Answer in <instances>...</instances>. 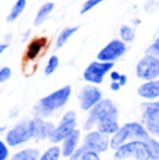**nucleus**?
<instances>
[{
    "mask_svg": "<svg viewBox=\"0 0 159 160\" xmlns=\"http://www.w3.org/2000/svg\"><path fill=\"white\" fill-rule=\"evenodd\" d=\"M120 75H121V74H119L117 71H113V72L110 74L112 81H113V82H119V79H120Z\"/></svg>",
    "mask_w": 159,
    "mask_h": 160,
    "instance_id": "obj_33",
    "label": "nucleus"
},
{
    "mask_svg": "<svg viewBox=\"0 0 159 160\" xmlns=\"http://www.w3.org/2000/svg\"><path fill=\"white\" fill-rule=\"evenodd\" d=\"M126 82H127V77L126 75H120V79H119V84H120V87L126 85Z\"/></svg>",
    "mask_w": 159,
    "mask_h": 160,
    "instance_id": "obj_34",
    "label": "nucleus"
},
{
    "mask_svg": "<svg viewBox=\"0 0 159 160\" xmlns=\"http://www.w3.org/2000/svg\"><path fill=\"white\" fill-rule=\"evenodd\" d=\"M117 114L119 113H115V114H110V116H106L105 118L99 120L98 121V131L102 132L105 135H109V134H113L115 135L116 132L119 131V124H117Z\"/></svg>",
    "mask_w": 159,
    "mask_h": 160,
    "instance_id": "obj_13",
    "label": "nucleus"
},
{
    "mask_svg": "<svg viewBox=\"0 0 159 160\" xmlns=\"http://www.w3.org/2000/svg\"><path fill=\"white\" fill-rule=\"evenodd\" d=\"M126 53V45L121 41H112L110 43H108L102 50L98 53V61L102 63H113L115 60H117L119 57H121Z\"/></svg>",
    "mask_w": 159,
    "mask_h": 160,
    "instance_id": "obj_10",
    "label": "nucleus"
},
{
    "mask_svg": "<svg viewBox=\"0 0 159 160\" xmlns=\"http://www.w3.org/2000/svg\"><path fill=\"white\" fill-rule=\"evenodd\" d=\"M25 4H27V0H17L16 4H14L13 8H11L10 14H8L7 18H6V21H7V22H13L14 20H17V18L21 15V13H23V10L25 8Z\"/></svg>",
    "mask_w": 159,
    "mask_h": 160,
    "instance_id": "obj_19",
    "label": "nucleus"
},
{
    "mask_svg": "<svg viewBox=\"0 0 159 160\" xmlns=\"http://www.w3.org/2000/svg\"><path fill=\"white\" fill-rule=\"evenodd\" d=\"M128 158H133L136 160H151L148 149H146V143L144 141H131L120 146L115 153L116 160H124Z\"/></svg>",
    "mask_w": 159,
    "mask_h": 160,
    "instance_id": "obj_3",
    "label": "nucleus"
},
{
    "mask_svg": "<svg viewBox=\"0 0 159 160\" xmlns=\"http://www.w3.org/2000/svg\"><path fill=\"white\" fill-rule=\"evenodd\" d=\"M10 77H11V70L8 68V67H3V68L0 70V82L7 81Z\"/></svg>",
    "mask_w": 159,
    "mask_h": 160,
    "instance_id": "obj_30",
    "label": "nucleus"
},
{
    "mask_svg": "<svg viewBox=\"0 0 159 160\" xmlns=\"http://www.w3.org/2000/svg\"><path fill=\"white\" fill-rule=\"evenodd\" d=\"M102 2H105V0H87V2L82 4V8H81V11H80V13L85 14L87 11H90L91 8H94L95 6H98L99 3H102Z\"/></svg>",
    "mask_w": 159,
    "mask_h": 160,
    "instance_id": "obj_27",
    "label": "nucleus"
},
{
    "mask_svg": "<svg viewBox=\"0 0 159 160\" xmlns=\"http://www.w3.org/2000/svg\"><path fill=\"white\" fill-rule=\"evenodd\" d=\"M119 32H120V38H121L123 42H133L134 38H136V32H134V29L128 25H123Z\"/></svg>",
    "mask_w": 159,
    "mask_h": 160,
    "instance_id": "obj_24",
    "label": "nucleus"
},
{
    "mask_svg": "<svg viewBox=\"0 0 159 160\" xmlns=\"http://www.w3.org/2000/svg\"><path fill=\"white\" fill-rule=\"evenodd\" d=\"M78 99H80V106H81L82 110L88 112L91 110L94 106H96L98 103L102 100V92L99 91L96 87H84L81 89L78 95Z\"/></svg>",
    "mask_w": 159,
    "mask_h": 160,
    "instance_id": "obj_11",
    "label": "nucleus"
},
{
    "mask_svg": "<svg viewBox=\"0 0 159 160\" xmlns=\"http://www.w3.org/2000/svg\"><path fill=\"white\" fill-rule=\"evenodd\" d=\"M146 149L149 153V159L151 160H159V142L155 141L154 138H149L146 141Z\"/></svg>",
    "mask_w": 159,
    "mask_h": 160,
    "instance_id": "obj_22",
    "label": "nucleus"
},
{
    "mask_svg": "<svg viewBox=\"0 0 159 160\" xmlns=\"http://www.w3.org/2000/svg\"><path fill=\"white\" fill-rule=\"evenodd\" d=\"M8 156V149L7 146L4 145V142H2L0 141V160H6Z\"/></svg>",
    "mask_w": 159,
    "mask_h": 160,
    "instance_id": "obj_31",
    "label": "nucleus"
},
{
    "mask_svg": "<svg viewBox=\"0 0 159 160\" xmlns=\"http://www.w3.org/2000/svg\"><path fill=\"white\" fill-rule=\"evenodd\" d=\"M110 88H112V91H119V89H120V84H119V82H112Z\"/></svg>",
    "mask_w": 159,
    "mask_h": 160,
    "instance_id": "obj_35",
    "label": "nucleus"
},
{
    "mask_svg": "<svg viewBox=\"0 0 159 160\" xmlns=\"http://www.w3.org/2000/svg\"><path fill=\"white\" fill-rule=\"evenodd\" d=\"M113 68V63H102V61H94L87 67L84 71V79L91 84H100L103 77Z\"/></svg>",
    "mask_w": 159,
    "mask_h": 160,
    "instance_id": "obj_9",
    "label": "nucleus"
},
{
    "mask_svg": "<svg viewBox=\"0 0 159 160\" xmlns=\"http://www.w3.org/2000/svg\"><path fill=\"white\" fill-rule=\"evenodd\" d=\"M4 130H6V128H4V127H0V134H2V132H3V131H4Z\"/></svg>",
    "mask_w": 159,
    "mask_h": 160,
    "instance_id": "obj_37",
    "label": "nucleus"
},
{
    "mask_svg": "<svg viewBox=\"0 0 159 160\" xmlns=\"http://www.w3.org/2000/svg\"><path fill=\"white\" fill-rule=\"evenodd\" d=\"M31 121H32V134H33V138H36V139L49 138L52 134V131L54 130L52 122L44 121V120L39 118V117L35 120H31Z\"/></svg>",
    "mask_w": 159,
    "mask_h": 160,
    "instance_id": "obj_12",
    "label": "nucleus"
},
{
    "mask_svg": "<svg viewBox=\"0 0 159 160\" xmlns=\"http://www.w3.org/2000/svg\"><path fill=\"white\" fill-rule=\"evenodd\" d=\"M149 138L151 137H149L148 131L145 130V127L142 124H140V122H128L121 128H119V131L112 137L110 148L117 150L120 146L127 143V141H144V142H146Z\"/></svg>",
    "mask_w": 159,
    "mask_h": 160,
    "instance_id": "obj_1",
    "label": "nucleus"
},
{
    "mask_svg": "<svg viewBox=\"0 0 159 160\" xmlns=\"http://www.w3.org/2000/svg\"><path fill=\"white\" fill-rule=\"evenodd\" d=\"M142 109H144L142 117L159 114V100H156V102H149V103H142Z\"/></svg>",
    "mask_w": 159,
    "mask_h": 160,
    "instance_id": "obj_23",
    "label": "nucleus"
},
{
    "mask_svg": "<svg viewBox=\"0 0 159 160\" xmlns=\"http://www.w3.org/2000/svg\"><path fill=\"white\" fill-rule=\"evenodd\" d=\"M137 77L141 79L155 81V78L159 77V58L154 56H145L138 61L136 68Z\"/></svg>",
    "mask_w": 159,
    "mask_h": 160,
    "instance_id": "obj_7",
    "label": "nucleus"
},
{
    "mask_svg": "<svg viewBox=\"0 0 159 160\" xmlns=\"http://www.w3.org/2000/svg\"><path fill=\"white\" fill-rule=\"evenodd\" d=\"M142 122L145 124V130L148 134L159 135V114L142 117Z\"/></svg>",
    "mask_w": 159,
    "mask_h": 160,
    "instance_id": "obj_17",
    "label": "nucleus"
},
{
    "mask_svg": "<svg viewBox=\"0 0 159 160\" xmlns=\"http://www.w3.org/2000/svg\"><path fill=\"white\" fill-rule=\"evenodd\" d=\"M146 56H154V57L159 58V38L146 49Z\"/></svg>",
    "mask_w": 159,
    "mask_h": 160,
    "instance_id": "obj_28",
    "label": "nucleus"
},
{
    "mask_svg": "<svg viewBox=\"0 0 159 160\" xmlns=\"http://www.w3.org/2000/svg\"><path fill=\"white\" fill-rule=\"evenodd\" d=\"M57 66H59V57L52 56L50 58H49V61H48L46 68H45V74H46V75H50L52 72H54V70L57 68Z\"/></svg>",
    "mask_w": 159,
    "mask_h": 160,
    "instance_id": "obj_26",
    "label": "nucleus"
},
{
    "mask_svg": "<svg viewBox=\"0 0 159 160\" xmlns=\"http://www.w3.org/2000/svg\"><path fill=\"white\" fill-rule=\"evenodd\" d=\"M7 43H0V54H2L3 53V52H4L6 50V49H7Z\"/></svg>",
    "mask_w": 159,
    "mask_h": 160,
    "instance_id": "obj_36",
    "label": "nucleus"
},
{
    "mask_svg": "<svg viewBox=\"0 0 159 160\" xmlns=\"http://www.w3.org/2000/svg\"><path fill=\"white\" fill-rule=\"evenodd\" d=\"M53 8H54V4H53V3H46V4L42 6V7L38 10V14H36L35 25H41V24L44 22V21L49 17V14L53 11Z\"/></svg>",
    "mask_w": 159,
    "mask_h": 160,
    "instance_id": "obj_18",
    "label": "nucleus"
},
{
    "mask_svg": "<svg viewBox=\"0 0 159 160\" xmlns=\"http://www.w3.org/2000/svg\"><path fill=\"white\" fill-rule=\"evenodd\" d=\"M117 113V107L113 104L112 100L105 99V100H100L96 106H94L92 109L90 110V116H88V120L85 122V130H91L95 124H98V121L102 118H105L106 116H110Z\"/></svg>",
    "mask_w": 159,
    "mask_h": 160,
    "instance_id": "obj_6",
    "label": "nucleus"
},
{
    "mask_svg": "<svg viewBox=\"0 0 159 160\" xmlns=\"http://www.w3.org/2000/svg\"><path fill=\"white\" fill-rule=\"evenodd\" d=\"M59 158H60V148L52 146L39 158V160H59Z\"/></svg>",
    "mask_w": 159,
    "mask_h": 160,
    "instance_id": "obj_25",
    "label": "nucleus"
},
{
    "mask_svg": "<svg viewBox=\"0 0 159 160\" xmlns=\"http://www.w3.org/2000/svg\"><path fill=\"white\" fill-rule=\"evenodd\" d=\"M70 95H71V87L66 85L59 91L53 92V93L48 95L46 98L41 100L35 107V114L39 117H46L52 114V112L56 109H60L62 106L67 103Z\"/></svg>",
    "mask_w": 159,
    "mask_h": 160,
    "instance_id": "obj_2",
    "label": "nucleus"
},
{
    "mask_svg": "<svg viewBox=\"0 0 159 160\" xmlns=\"http://www.w3.org/2000/svg\"><path fill=\"white\" fill-rule=\"evenodd\" d=\"M46 45V38H35L31 41V43L28 45L25 52V60H33L39 56V53L42 52V49Z\"/></svg>",
    "mask_w": 159,
    "mask_h": 160,
    "instance_id": "obj_16",
    "label": "nucleus"
},
{
    "mask_svg": "<svg viewBox=\"0 0 159 160\" xmlns=\"http://www.w3.org/2000/svg\"><path fill=\"white\" fill-rule=\"evenodd\" d=\"M110 146V141H109L108 135L102 134L99 131H92L85 137L84 139V148L85 150H91V152L102 153L105 150H108V148Z\"/></svg>",
    "mask_w": 159,
    "mask_h": 160,
    "instance_id": "obj_8",
    "label": "nucleus"
},
{
    "mask_svg": "<svg viewBox=\"0 0 159 160\" xmlns=\"http://www.w3.org/2000/svg\"><path fill=\"white\" fill-rule=\"evenodd\" d=\"M80 160H100V159H99V155H98L96 152L87 150V152H84V155L81 156V159Z\"/></svg>",
    "mask_w": 159,
    "mask_h": 160,
    "instance_id": "obj_29",
    "label": "nucleus"
},
{
    "mask_svg": "<svg viewBox=\"0 0 159 160\" xmlns=\"http://www.w3.org/2000/svg\"><path fill=\"white\" fill-rule=\"evenodd\" d=\"M138 95L144 99H155L159 96V81H148L138 88Z\"/></svg>",
    "mask_w": 159,
    "mask_h": 160,
    "instance_id": "obj_14",
    "label": "nucleus"
},
{
    "mask_svg": "<svg viewBox=\"0 0 159 160\" xmlns=\"http://www.w3.org/2000/svg\"><path fill=\"white\" fill-rule=\"evenodd\" d=\"M80 139V131H73L69 137L64 139L63 142V149H62V155L64 158H70L73 153L77 150V143Z\"/></svg>",
    "mask_w": 159,
    "mask_h": 160,
    "instance_id": "obj_15",
    "label": "nucleus"
},
{
    "mask_svg": "<svg viewBox=\"0 0 159 160\" xmlns=\"http://www.w3.org/2000/svg\"><path fill=\"white\" fill-rule=\"evenodd\" d=\"M84 152H87V150H85L82 146H81V148H78V149L75 150V152L73 153L71 156H70V160H80V159H81V156L84 155Z\"/></svg>",
    "mask_w": 159,
    "mask_h": 160,
    "instance_id": "obj_32",
    "label": "nucleus"
},
{
    "mask_svg": "<svg viewBox=\"0 0 159 160\" xmlns=\"http://www.w3.org/2000/svg\"><path fill=\"white\" fill-rule=\"evenodd\" d=\"M77 31H78V27H67V28H64L62 32H60L59 38H57L56 46L57 48H62V46L70 39V36H71L74 32H77Z\"/></svg>",
    "mask_w": 159,
    "mask_h": 160,
    "instance_id": "obj_21",
    "label": "nucleus"
},
{
    "mask_svg": "<svg viewBox=\"0 0 159 160\" xmlns=\"http://www.w3.org/2000/svg\"><path fill=\"white\" fill-rule=\"evenodd\" d=\"M75 124H77V116H75L74 112H67L66 114L63 116L60 124L52 131L49 139L53 143L62 142L64 141L73 131H75Z\"/></svg>",
    "mask_w": 159,
    "mask_h": 160,
    "instance_id": "obj_5",
    "label": "nucleus"
},
{
    "mask_svg": "<svg viewBox=\"0 0 159 160\" xmlns=\"http://www.w3.org/2000/svg\"><path fill=\"white\" fill-rule=\"evenodd\" d=\"M11 160H39V152L36 149H24L16 153Z\"/></svg>",
    "mask_w": 159,
    "mask_h": 160,
    "instance_id": "obj_20",
    "label": "nucleus"
},
{
    "mask_svg": "<svg viewBox=\"0 0 159 160\" xmlns=\"http://www.w3.org/2000/svg\"><path fill=\"white\" fill-rule=\"evenodd\" d=\"M33 138L32 134V121L31 120H24L18 122L13 130H10L6 135V142L10 146H17L20 143L27 142L28 139Z\"/></svg>",
    "mask_w": 159,
    "mask_h": 160,
    "instance_id": "obj_4",
    "label": "nucleus"
}]
</instances>
